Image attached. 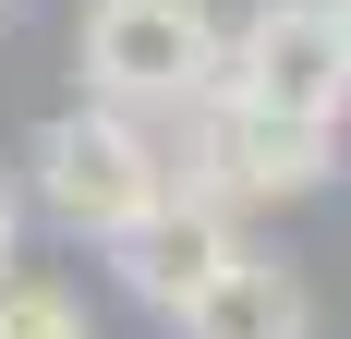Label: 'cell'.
Here are the masks:
<instances>
[{
    "mask_svg": "<svg viewBox=\"0 0 351 339\" xmlns=\"http://www.w3.org/2000/svg\"><path fill=\"white\" fill-rule=\"evenodd\" d=\"M12 182H25V218H49V231H73V242L109 255L182 170L158 145V121H134V109H109V97H73V109H49L25 134V170Z\"/></svg>",
    "mask_w": 351,
    "mask_h": 339,
    "instance_id": "6da1fadb",
    "label": "cell"
},
{
    "mask_svg": "<svg viewBox=\"0 0 351 339\" xmlns=\"http://www.w3.org/2000/svg\"><path fill=\"white\" fill-rule=\"evenodd\" d=\"M218 0H85V36H73V61H85V97L134 109V121H182V109L218 85Z\"/></svg>",
    "mask_w": 351,
    "mask_h": 339,
    "instance_id": "7a4b0ae2",
    "label": "cell"
},
{
    "mask_svg": "<svg viewBox=\"0 0 351 339\" xmlns=\"http://www.w3.org/2000/svg\"><path fill=\"white\" fill-rule=\"evenodd\" d=\"M170 170L194 194H218V206H303V194L339 182V134L327 121H279V109L206 85V97L182 109V158Z\"/></svg>",
    "mask_w": 351,
    "mask_h": 339,
    "instance_id": "3957f363",
    "label": "cell"
},
{
    "mask_svg": "<svg viewBox=\"0 0 351 339\" xmlns=\"http://www.w3.org/2000/svg\"><path fill=\"white\" fill-rule=\"evenodd\" d=\"M218 85L254 109H279V121H351V25L339 0H254L230 49H218Z\"/></svg>",
    "mask_w": 351,
    "mask_h": 339,
    "instance_id": "277c9868",
    "label": "cell"
},
{
    "mask_svg": "<svg viewBox=\"0 0 351 339\" xmlns=\"http://www.w3.org/2000/svg\"><path fill=\"white\" fill-rule=\"evenodd\" d=\"M218 267H243V206L194 194V182H170V194L145 206L134 231L109 242V279H121V303H145L158 327H182V315L218 291Z\"/></svg>",
    "mask_w": 351,
    "mask_h": 339,
    "instance_id": "5b68a950",
    "label": "cell"
},
{
    "mask_svg": "<svg viewBox=\"0 0 351 339\" xmlns=\"http://www.w3.org/2000/svg\"><path fill=\"white\" fill-rule=\"evenodd\" d=\"M182 339H315V291H303V267L243 242V267H218V291L182 315Z\"/></svg>",
    "mask_w": 351,
    "mask_h": 339,
    "instance_id": "8992f818",
    "label": "cell"
},
{
    "mask_svg": "<svg viewBox=\"0 0 351 339\" xmlns=\"http://www.w3.org/2000/svg\"><path fill=\"white\" fill-rule=\"evenodd\" d=\"M0 339H97V327H85V303H73L61 279H25V267H12V279H0Z\"/></svg>",
    "mask_w": 351,
    "mask_h": 339,
    "instance_id": "52a82bcc",
    "label": "cell"
},
{
    "mask_svg": "<svg viewBox=\"0 0 351 339\" xmlns=\"http://www.w3.org/2000/svg\"><path fill=\"white\" fill-rule=\"evenodd\" d=\"M12 255H25V182L0 170V279H12Z\"/></svg>",
    "mask_w": 351,
    "mask_h": 339,
    "instance_id": "ba28073f",
    "label": "cell"
},
{
    "mask_svg": "<svg viewBox=\"0 0 351 339\" xmlns=\"http://www.w3.org/2000/svg\"><path fill=\"white\" fill-rule=\"evenodd\" d=\"M0 25H12V0H0Z\"/></svg>",
    "mask_w": 351,
    "mask_h": 339,
    "instance_id": "9c48e42d",
    "label": "cell"
},
{
    "mask_svg": "<svg viewBox=\"0 0 351 339\" xmlns=\"http://www.w3.org/2000/svg\"><path fill=\"white\" fill-rule=\"evenodd\" d=\"M339 25H351V0H339Z\"/></svg>",
    "mask_w": 351,
    "mask_h": 339,
    "instance_id": "30bf717a",
    "label": "cell"
}]
</instances>
